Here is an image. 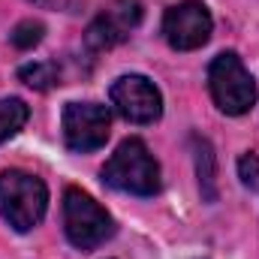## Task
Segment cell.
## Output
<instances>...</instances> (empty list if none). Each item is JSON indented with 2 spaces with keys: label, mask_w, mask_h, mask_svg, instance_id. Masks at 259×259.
Listing matches in <instances>:
<instances>
[{
  "label": "cell",
  "mask_w": 259,
  "mask_h": 259,
  "mask_svg": "<svg viewBox=\"0 0 259 259\" xmlns=\"http://www.w3.org/2000/svg\"><path fill=\"white\" fill-rule=\"evenodd\" d=\"M49 208V187L24 169L0 172V217L15 232H30Z\"/></svg>",
  "instance_id": "1"
},
{
  "label": "cell",
  "mask_w": 259,
  "mask_h": 259,
  "mask_svg": "<svg viewBox=\"0 0 259 259\" xmlns=\"http://www.w3.org/2000/svg\"><path fill=\"white\" fill-rule=\"evenodd\" d=\"M103 181L121 193L154 196L160 190V166L142 139H127L103 166Z\"/></svg>",
  "instance_id": "2"
},
{
  "label": "cell",
  "mask_w": 259,
  "mask_h": 259,
  "mask_svg": "<svg viewBox=\"0 0 259 259\" xmlns=\"http://www.w3.org/2000/svg\"><path fill=\"white\" fill-rule=\"evenodd\" d=\"M208 91L220 112L226 115H247L256 106V81L241 64L235 52L217 55L208 66Z\"/></svg>",
  "instance_id": "3"
},
{
  "label": "cell",
  "mask_w": 259,
  "mask_h": 259,
  "mask_svg": "<svg viewBox=\"0 0 259 259\" xmlns=\"http://www.w3.org/2000/svg\"><path fill=\"white\" fill-rule=\"evenodd\" d=\"M64 232L72 247L94 250L115 235V220L91 193L69 187L64 193Z\"/></svg>",
  "instance_id": "4"
},
{
  "label": "cell",
  "mask_w": 259,
  "mask_h": 259,
  "mask_svg": "<svg viewBox=\"0 0 259 259\" xmlns=\"http://www.w3.org/2000/svg\"><path fill=\"white\" fill-rule=\"evenodd\" d=\"M211 30H214V21H211V12L205 3L199 0H184V3H175L166 15H163V36L172 49L178 52H193L202 49L208 39H211Z\"/></svg>",
  "instance_id": "5"
},
{
  "label": "cell",
  "mask_w": 259,
  "mask_h": 259,
  "mask_svg": "<svg viewBox=\"0 0 259 259\" xmlns=\"http://www.w3.org/2000/svg\"><path fill=\"white\" fill-rule=\"evenodd\" d=\"M109 109L100 103H66L64 109V142L69 151L88 154L106 145L109 139Z\"/></svg>",
  "instance_id": "6"
},
{
  "label": "cell",
  "mask_w": 259,
  "mask_h": 259,
  "mask_svg": "<svg viewBox=\"0 0 259 259\" xmlns=\"http://www.w3.org/2000/svg\"><path fill=\"white\" fill-rule=\"evenodd\" d=\"M139 21H142V3L139 0H109L103 6V12L88 24L84 46L91 52H106V49L124 42Z\"/></svg>",
  "instance_id": "7"
},
{
  "label": "cell",
  "mask_w": 259,
  "mask_h": 259,
  "mask_svg": "<svg viewBox=\"0 0 259 259\" xmlns=\"http://www.w3.org/2000/svg\"><path fill=\"white\" fill-rule=\"evenodd\" d=\"M109 97H112V106L130 124H154L163 115V97L157 84L145 75H121L112 84Z\"/></svg>",
  "instance_id": "8"
},
{
  "label": "cell",
  "mask_w": 259,
  "mask_h": 259,
  "mask_svg": "<svg viewBox=\"0 0 259 259\" xmlns=\"http://www.w3.org/2000/svg\"><path fill=\"white\" fill-rule=\"evenodd\" d=\"M196 145V172H199V187H202V196L208 199V202H214V196H217V187H214V175H217V169H214V151H211V145H208V139H193Z\"/></svg>",
  "instance_id": "9"
},
{
  "label": "cell",
  "mask_w": 259,
  "mask_h": 259,
  "mask_svg": "<svg viewBox=\"0 0 259 259\" xmlns=\"http://www.w3.org/2000/svg\"><path fill=\"white\" fill-rule=\"evenodd\" d=\"M27 106H24V100H18V97H6V100H0V145L6 142V139H12L18 130L27 124Z\"/></svg>",
  "instance_id": "10"
},
{
  "label": "cell",
  "mask_w": 259,
  "mask_h": 259,
  "mask_svg": "<svg viewBox=\"0 0 259 259\" xmlns=\"http://www.w3.org/2000/svg\"><path fill=\"white\" fill-rule=\"evenodd\" d=\"M18 78H21L27 88H33V91H49V88L61 84V69L55 64H49V61H42V64H27V66L18 69Z\"/></svg>",
  "instance_id": "11"
},
{
  "label": "cell",
  "mask_w": 259,
  "mask_h": 259,
  "mask_svg": "<svg viewBox=\"0 0 259 259\" xmlns=\"http://www.w3.org/2000/svg\"><path fill=\"white\" fill-rule=\"evenodd\" d=\"M42 36H46V27H42V21H33V18L18 21V24L12 27V33H9L12 46H15V49H21V52H27V49H33V46H39V42H42Z\"/></svg>",
  "instance_id": "12"
},
{
  "label": "cell",
  "mask_w": 259,
  "mask_h": 259,
  "mask_svg": "<svg viewBox=\"0 0 259 259\" xmlns=\"http://www.w3.org/2000/svg\"><path fill=\"white\" fill-rule=\"evenodd\" d=\"M238 175H241V181L247 184V187H253L259 178V157L256 154H244L241 160H238Z\"/></svg>",
  "instance_id": "13"
},
{
  "label": "cell",
  "mask_w": 259,
  "mask_h": 259,
  "mask_svg": "<svg viewBox=\"0 0 259 259\" xmlns=\"http://www.w3.org/2000/svg\"><path fill=\"white\" fill-rule=\"evenodd\" d=\"M33 3H39V6H46V3H52V0H33Z\"/></svg>",
  "instance_id": "14"
}]
</instances>
